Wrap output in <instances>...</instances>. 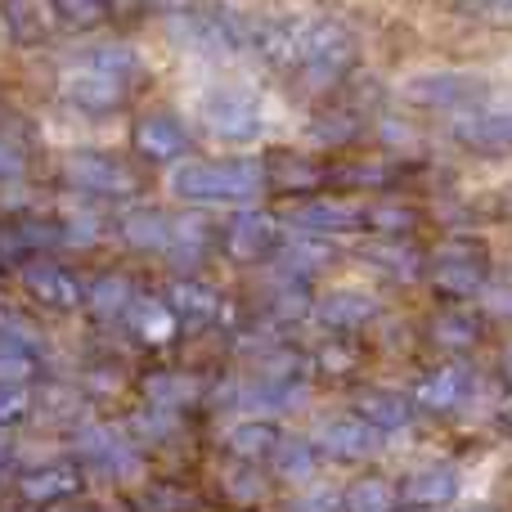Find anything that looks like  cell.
<instances>
[{
    "instance_id": "cell-30",
    "label": "cell",
    "mask_w": 512,
    "mask_h": 512,
    "mask_svg": "<svg viewBox=\"0 0 512 512\" xmlns=\"http://www.w3.org/2000/svg\"><path fill=\"white\" fill-rule=\"evenodd\" d=\"M126 324L135 328V337H140L144 346H167L176 342V315L167 310V301L162 297H135L131 310H126Z\"/></svg>"
},
{
    "instance_id": "cell-31",
    "label": "cell",
    "mask_w": 512,
    "mask_h": 512,
    "mask_svg": "<svg viewBox=\"0 0 512 512\" xmlns=\"http://www.w3.org/2000/svg\"><path fill=\"white\" fill-rule=\"evenodd\" d=\"M77 63H81V68L104 72V77H113V81H122V86H135V81L144 77L140 54H135L131 45H122V41H99V45H90V50H81Z\"/></svg>"
},
{
    "instance_id": "cell-10",
    "label": "cell",
    "mask_w": 512,
    "mask_h": 512,
    "mask_svg": "<svg viewBox=\"0 0 512 512\" xmlns=\"http://www.w3.org/2000/svg\"><path fill=\"white\" fill-rule=\"evenodd\" d=\"M162 301L176 315V328H185V333H203L225 315V297L198 274H176L167 283V292H162Z\"/></svg>"
},
{
    "instance_id": "cell-14",
    "label": "cell",
    "mask_w": 512,
    "mask_h": 512,
    "mask_svg": "<svg viewBox=\"0 0 512 512\" xmlns=\"http://www.w3.org/2000/svg\"><path fill=\"white\" fill-rule=\"evenodd\" d=\"M135 153H140L144 162H158V167H167V162H180L189 153V126L180 122L176 113H149L135 122Z\"/></svg>"
},
{
    "instance_id": "cell-37",
    "label": "cell",
    "mask_w": 512,
    "mask_h": 512,
    "mask_svg": "<svg viewBox=\"0 0 512 512\" xmlns=\"http://www.w3.org/2000/svg\"><path fill=\"white\" fill-rule=\"evenodd\" d=\"M207 243H212V225H207L203 216H171L167 256H176V261H198V256L207 252Z\"/></svg>"
},
{
    "instance_id": "cell-45",
    "label": "cell",
    "mask_w": 512,
    "mask_h": 512,
    "mask_svg": "<svg viewBox=\"0 0 512 512\" xmlns=\"http://www.w3.org/2000/svg\"><path fill=\"white\" fill-rule=\"evenodd\" d=\"M189 504H194V499L180 486H149L140 495V512H185Z\"/></svg>"
},
{
    "instance_id": "cell-17",
    "label": "cell",
    "mask_w": 512,
    "mask_h": 512,
    "mask_svg": "<svg viewBox=\"0 0 512 512\" xmlns=\"http://www.w3.org/2000/svg\"><path fill=\"white\" fill-rule=\"evenodd\" d=\"M310 315H315L328 333L342 337V333H360V328L378 315V301H373V292H364V288H333V292L310 301Z\"/></svg>"
},
{
    "instance_id": "cell-46",
    "label": "cell",
    "mask_w": 512,
    "mask_h": 512,
    "mask_svg": "<svg viewBox=\"0 0 512 512\" xmlns=\"http://www.w3.org/2000/svg\"><path fill=\"white\" fill-rule=\"evenodd\" d=\"M59 230H63V239H72V243H95L99 239V216L95 212H72Z\"/></svg>"
},
{
    "instance_id": "cell-11",
    "label": "cell",
    "mask_w": 512,
    "mask_h": 512,
    "mask_svg": "<svg viewBox=\"0 0 512 512\" xmlns=\"http://www.w3.org/2000/svg\"><path fill=\"white\" fill-rule=\"evenodd\" d=\"M59 95L68 99L77 113L104 117V113H117V108L126 104L131 86H122V81L104 77V72H95V68H81V63H72V68L63 72V81H59Z\"/></svg>"
},
{
    "instance_id": "cell-38",
    "label": "cell",
    "mask_w": 512,
    "mask_h": 512,
    "mask_svg": "<svg viewBox=\"0 0 512 512\" xmlns=\"http://www.w3.org/2000/svg\"><path fill=\"white\" fill-rule=\"evenodd\" d=\"M369 261H378L387 274H396V279H418L423 274V256L409 248V239H378L369 248Z\"/></svg>"
},
{
    "instance_id": "cell-6",
    "label": "cell",
    "mask_w": 512,
    "mask_h": 512,
    "mask_svg": "<svg viewBox=\"0 0 512 512\" xmlns=\"http://www.w3.org/2000/svg\"><path fill=\"white\" fill-rule=\"evenodd\" d=\"M63 180H68L77 194H90V198H131V194H140V176H135L122 158L99 153V149L72 153V158L63 162Z\"/></svg>"
},
{
    "instance_id": "cell-52",
    "label": "cell",
    "mask_w": 512,
    "mask_h": 512,
    "mask_svg": "<svg viewBox=\"0 0 512 512\" xmlns=\"http://www.w3.org/2000/svg\"><path fill=\"white\" fill-rule=\"evenodd\" d=\"M292 512H337V495H306Z\"/></svg>"
},
{
    "instance_id": "cell-48",
    "label": "cell",
    "mask_w": 512,
    "mask_h": 512,
    "mask_svg": "<svg viewBox=\"0 0 512 512\" xmlns=\"http://www.w3.org/2000/svg\"><path fill=\"white\" fill-rule=\"evenodd\" d=\"M86 387L99 391V396H113V391H122V382H117V369H108V364H99V369L86 373Z\"/></svg>"
},
{
    "instance_id": "cell-12",
    "label": "cell",
    "mask_w": 512,
    "mask_h": 512,
    "mask_svg": "<svg viewBox=\"0 0 512 512\" xmlns=\"http://www.w3.org/2000/svg\"><path fill=\"white\" fill-rule=\"evenodd\" d=\"M279 243H283V221L270 212H256V207H243V212L225 225V248L243 265H256V261H265V256H274Z\"/></svg>"
},
{
    "instance_id": "cell-39",
    "label": "cell",
    "mask_w": 512,
    "mask_h": 512,
    "mask_svg": "<svg viewBox=\"0 0 512 512\" xmlns=\"http://www.w3.org/2000/svg\"><path fill=\"white\" fill-rule=\"evenodd\" d=\"M221 490H225V499H230V504H239V508L261 504V499H265V472H261V463H234V468L225 472Z\"/></svg>"
},
{
    "instance_id": "cell-2",
    "label": "cell",
    "mask_w": 512,
    "mask_h": 512,
    "mask_svg": "<svg viewBox=\"0 0 512 512\" xmlns=\"http://www.w3.org/2000/svg\"><path fill=\"white\" fill-rule=\"evenodd\" d=\"M355 63V36L337 18H292V72L306 86H337Z\"/></svg>"
},
{
    "instance_id": "cell-28",
    "label": "cell",
    "mask_w": 512,
    "mask_h": 512,
    "mask_svg": "<svg viewBox=\"0 0 512 512\" xmlns=\"http://www.w3.org/2000/svg\"><path fill=\"white\" fill-rule=\"evenodd\" d=\"M265 167V189H279V194H315L328 180V171H319L315 162L297 158V153H279V158L261 162Z\"/></svg>"
},
{
    "instance_id": "cell-44",
    "label": "cell",
    "mask_w": 512,
    "mask_h": 512,
    "mask_svg": "<svg viewBox=\"0 0 512 512\" xmlns=\"http://www.w3.org/2000/svg\"><path fill=\"white\" fill-rule=\"evenodd\" d=\"M50 9H54V18L68 27H99L108 18L104 0H50Z\"/></svg>"
},
{
    "instance_id": "cell-26",
    "label": "cell",
    "mask_w": 512,
    "mask_h": 512,
    "mask_svg": "<svg viewBox=\"0 0 512 512\" xmlns=\"http://www.w3.org/2000/svg\"><path fill=\"white\" fill-rule=\"evenodd\" d=\"M41 378V351L23 324L0 328V382H32Z\"/></svg>"
},
{
    "instance_id": "cell-21",
    "label": "cell",
    "mask_w": 512,
    "mask_h": 512,
    "mask_svg": "<svg viewBox=\"0 0 512 512\" xmlns=\"http://www.w3.org/2000/svg\"><path fill=\"white\" fill-rule=\"evenodd\" d=\"M292 230L297 234H315V239H333V234H351L360 230V207L346 198H310L306 207L292 212Z\"/></svg>"
},
{
    "instance_id": "cell-55",
    "label": "cell",
    "mask_w": 512,
    "mask_h": 512,
    "mask_svg": "<svg viewBox=\"0 0 512 512\" xmlns=\"http://www.w3.org/2000/svg\"><path fill=\"white\" fill-rule=\"evenodd\" d=\"M68 512H95V508H68Z\"/></svg>"
},
{
    "instance_id": "cell-42",
    "label": "cell",
    "mask_w": 512,
    "mask_h": 512,
    "mask_svg": "<svg viewBox=\"0 0 512 512\" xmlns=\"http://www.w3.org/2000/svg\"><path fill=\"white\" fill-rule=\"evenodd\" d=\"M36 409V396H32V382H0V427H14V423H27Z\"/></svg>"
},
{
    "instance_id": "cell-35",
    "label": "cell",
    "mask_w": 512,
    "mask_h": 512,
    "mask_svg": "<svg viewBox=\"0 0 512 512\" xmlns=\"http://www.w3.org/2000/svg\"><path fill=\"white\" fill-rule=\"evenodd\" d=\"M265 463H274V472H279L288 486H301V481H310L319 472V450L310 441H288V436H283Z\"/></svg>"
},
{
    "instance_id": "cell-25",
    "label": "cell",
    "mask_w": 512,
    "mask_h": 512,
    "mask_svg": "<svg viewBox=\"0 0 512 512\" xmlns=\"http://www.w3.org/2000/svg\"><path fill=\"white\" fill-rule=\"evenodd\" d=\"M283 441V432L270 423V418H243L225 432V454L234 463H265L274 454V445Z\"/></svg>"
},
{
    "instance_id": "cell-23",
    "label": "cell",
    "mask_w": 512,
    "mask_h": 512,
    "mask_svg": "<svg viewBox=\"0 0 512 512\" xmlns=\"http://www.w3.org/2000/svg\"><path fill=\"white\" fill-rule=\"evenodd\" d=\"M306 400V382L301 378H248V387L239 391V405L248 414H288L292 405Z\"/></svg>"
},
{
    "instance_id": "cell-22",
    "label": "cell",
    "mask_w": 512,
    "mask_h": 512,
    "mask_svg": "<svg viewBox=\"0 0 512 512\" xmlns=\"http://www.w3.org/2000/svg\"><path fill=\"white\" fill-rule=\"evenodd\" d=\"M414 414L418 409L409 405L405 391L369 387V391H360V400H355V418H364L373 432H405V427L414 423Z\"/></svg>"
},
{
    "instance_id": "cell-47",
    "label": "cell",
    "mask_w": 512,
    "mask_h": 512,
    "mask_svg": "<svg viewBox=\"0 0 512 512\" xmlns=\"http://www.w3.org/2000/svg\"><path fill=\"white\" fill-rule=\"evenodd\" d=\"M333 180H342V185L373 189V185H387V180H391V171H387V167H342Z\"/></svg>"
},
{
    "instance_id": "cell-1",
    "label": "cell",
    "mask_w": 512,
    "mask_h": 512,
    "mask_svg": "<svg viewBox=\"0 0 512 512\" xmlns=\"http://www.w3.org/2000/svg\"><path fill=\"white\" fill-rule=\"evenodd\" d=\"M171 194L198 207H256L265 198V167L256 158L185 162L171 171Z\"/></svg>"
},
{
    "instance_id": "cell-40",
    "label": "cell",
    "mask_w": 512,
    "mask_h": 512,
    "mask_svg": "<svg viewBox=\"0 0 512 512\" xmlns=\"http://www.w3.org/2000/svg\"><path fill=\"white\" fill-rule=\"evenodd\" d=\"M355 135H360V117L351 113V108H328V113H319L315 122H310V140L315 144H351Z\"/></svg>"
},
{
    "instance_id": "cell-13",
    "label": "cell",
    "mask_w": 512,
    "mask_h": 512,
    "mask_svg": "<svg viewBox=\"0 0 512 512\" xmlns=\"http://www.w3.org/2000/svg\"><path fill=\"white\" fill-rule=\"evenodd\" d=\"M81 486H86V472H81L77 463H68V459L41 463V468H27V472H18V481H14L18 499H23V504H32V508L63 504V499L81 495Z\"/></svg>"
},
{
    "instance_id": "cell-32",
    "label": "cell",
    "mask_w": 512,
    "mask_h": 512,
    "mask_svg": "<svg viewBox=\"0 0 512 512\" xmlns=\"http://www.w3.org/2000/svg\"><path fill=\"white\" fill-rule=\"evenodd\" d=\"M360 230H369L373 239H409L418 230V212L400 198H378V203L360 207Z\"/></svg>"
},
{
    "instance_id": "cell-41",
    "label": "cell",
    "mask_w": 512,
    "mask_h": 512,
    "mask_svg": "<svg viewBox=\"0 0 512 512\" xmlns=\"http://www.w3.org/2000/svg\"><path fill=\"white\" fill-rule=\"evenodd\" d=\"M131 432L144 436V441H171V436L180 432V414H176V409L144 405L140 414H131Z\"/></svg>"
},
{
    "instance_id": "cell-16",
    "label": "cell",
    "mask_w": 512,
    "mask_h": 512,
    "mask_svg": "<svg viewBox=\"0 0 512 512\" xmlns=\"http://www.w3.org/2000/svg\"><path fill=\"white\" fill-rule=\"evenodd\" d=\"M378 436L382 432H373L364 418L351 414V418H328V423H319V432L310 445L337 463H360V459H373V454H378Z\"/></svg>"
},
{
    "instance_id": "cell-49",
    "label": "cell",
    "mask_w": 512,
    "mask_h": 512,
    "mask_svg": "<svg viewBox=\"0 0 512 512\" xmlns=\"http://www.w3.org/2000/svg\"><path fill=\"white\" fill-rule=\"evenodd\" d=\"M23 171H27L23 167V153H18L9 140H0V180H18Z\"/></svg>"
},
{
    "instance_id": "cell-20",
    "label": "cell",
    "mask_w": 512,
    "mask_h": 512,
    "mask_svg": "<svg viewBox=\"0 0 512 512\" xmlns=\"http://www.w3.org/2000/svg\"><path fill=\"white\" fill-rule=\"evenodd\" d=\"M396 490H400V504H409V508H423V512L450 508L459 499V472L450 463H427V468L409 472L405 486H396Z\"/></svg>"
},
{
    "instance_id": "cell-8",
    "label": "cell",
    "mask_w": 512,
    "mask_h": 512,
    "mask_svg": "<svg viewBox=\"0 0 512 512\" xmlns=\"http://www.w3.org/2000/svg\"><path fill=\"white\" fill-rule=\"evenodd\" d=\"M481 81L468 77V72H414L405 77L400 95L414 108H432V113H463V108L481 104Z\"/></svg>"
},
{
    "instance_id": "cell-27",
    "label": "cell",
    "mask_w": 512,
    "mask_h": 512,
    "mask_svg": "<svg viewBox=\"0 0 512 512\" xmlns=\"http://www.w3.org/2000/svg\"><path fill=\"white\" fill-rule=\"evenodd\" d=\"M117 234L131 252H167L171 248V216L158 207H135L117 221Z\"/></svg>"
},
{
    "instance_id": "cell-5",
    "label": "cell",
    "mask_w": 512,
    "mask_h": 512,
    "mask_svg": "<svg viewBox=\"0 0 512 512\" xmlns=\"http://www.w3.org/2000/svg\"><path fill=\"white\" fill-rule=\"evenodd\" d=\"M198 117H203V126L216 140H230V144L261 140V126H265V113H261V104H256V95H248V90H239V86L212 90V95L203 99V108H198Z\"/></svg>"
},
{
    "instance_id": "cell-56",
    "label": "cell",
    "mask_w": 512,
    "mask_h": 512,
    "mask_svg": "<svg viewBox=\"0 0 512 512\" xmlns=\"http://www.w3.org/2000/svg\"><path fill=\"white\" fill-rule=\"evenodd\" d=\"M477 512H490V508H477Z\"/></svg>"
},
{
    "instance_id": "cell-3",
    "label": "cell",
    "mask_w": 512,
    "mask_h": 512,
    "mask_svg": "<svg viewBox=\"0 0 512 512\" xmlns=\"http://www.w3.org/2000/svg\"><path fill=\"white\" fill-rule=\"evenodd\" d=\"M171 36H176L189 54H207V59H225V54L252 50V23L221 5H198V9H189V14H176L171 18Z\"/></svg>"
},
{
    "instance_id": "cell-33",
    "label": "cell",
    "mask_w": 512,
    "mask_h": 512,
    "mask_svg": "<svg viewBox=\"0 0 512 512\" xmlns=\"http://www.w3.org/2000/svg\"><path fill=\"white\" fill-rule=\"evenodd\" d=\"M400 490L387 477H360L337 495V512H396Z\"/></svg>"
},
{
    "instance_id": "cell-50",
    "label": "cell",
    "mask_w": 512,
    "mask_h": 512,
    "mask_svg": "<svg viewBox=\"0 0 512 512\" xmlns=\"http://www.w3.org/2000/svg\"><path fill=\"white\" fill-rule=\"evenodd\" d=\"M108 18H140L149 14V0H104Z\"/></svg>"
},
{
    "instance_id": "cell-15",
    "label": "cell",
    "mask_w": 512,
    "mask_h": 512,
    "mask_svg": "<svg viewBox=\"0 0 512 512\" xmlns=\"http://www.w3.org/2000/svg\"><path fill=\"white\" fill-rule=\"evenodd\" d=\"M468 391H472V373L463 364H441V369H427L414 382L409 405L423 409V414H454L468 400Z\"/></svg>"
},
{
    "instance_id": "cell-36",
    "label": "cell",
    "mask_w": 512,
    "mask_h": 512,
    "mask_svg": "<svg viewBox=\"0 0 512 512\" xmlns=\"http://www.w3.org/2000/svg\"><path fill=\"white\" fill-rule=\"evenodd\" d=\"M427 337H432V346H441V351L463 355L481 342V324L472 315H463V310H445V315L432 319V333Z\"/></svg>"
},
{
    "instance_id": "cell-7",
    "label": "cell",
    "mask_w": 512,
    "mask_h": 512,
    "mask_svg": "<svg viewBox=\"0 0 512 512\" xmlns=\"http://www.w3.org/2000/svg\"><path fill=\"white\" fill-rule=\"evenodd\" d=\"M427 265V279L436 283L441 297H481L490 288V265H486V252L472 248V243H450L441 248Z\"/></svg>"
},
{
    "instance_id": "cell-53",
    "label": "cell",
    "mask_w": 512,
    "mask_h": 512,
    "mask_svg": "<svg viewBox=\"0 0 512 512\" xmlns=\"http://www.w3.org/2000/svg\"><path fill=\"white\" fill-rule=\"evenodd\" d=\"M9 459H14V445H9V432H5V427H0V468H5Z\"/></svg>"
},
{
    "instance_id": "cell-18",
    "label": "cell",
    "mask_w": 512,
    "mask_h": 512,
    "mask_svg": "<svg viewBox=\"0 0 512 512\" xmlns=\"http://www.w3.org/2000/svg\"><path fill=\"white\" fill-rule=\"evenodd\" d=\"M337 261L333 239H315V234H283V243L274 248V265L283 270V279L306 283L315 274H324Z\"/></svg>"
},
{
    "instance_id": "cell-54",
    "label": "cell",
    "mask_w": 512,
    "mask_h": 512,
    "mask_svg": "<svg viewBox=\"0 0 512 512\" xmlns=\"http://www.w3.org/2000/svg\"><path fill=\"white\" fill-rule=\"evenodd\" d=\"M504 5H508V0H472V9H481V14H486V9H495V14H504Z\"/></svg>"
},
{
    "instance_id": "cell-43",
    "label": "cell",
    "mask_w": 512,
    "mask_h": 512,
    "mask_svg": "<svg viewBox=\"0 0 512 512\" xmlns=\"http://www.w3.org/2000/svg\"><path fill=\"white\" fill-rule=\"evenodd\" d=\"M315 369L324 378H346L360 369V351H355V342H324L315 351Z\"/></svg>"
},
{
    "instance_id": "cell-51",
    "label": "cell",
    "mask_w": 512,
    "mask_h": 512,
    "mask_svg": "<svg viewBox=\"0 0 512 512\" xmlns=\"http://www.w3.org/2000/svg\"><path fill=\"white\" fill-rule=\"evenodd\" d=\"M203 0H149V14H167V18H176V14H189V9H198Z\"/></svg>"
},
{
    "instance_id": "cell-4",
    "label": "cell",
    "mask_w": 512,
    "mask_h": 512,
    "mask_svg": "<svg viewBox=\"0 0 512 512\" xmlns=\"http://www.w3.org/2000/svg\"><path fill=\"white\" fill-rule=\"evenodd\" d=\"M72 445L86 459V468H95L108 481H135L144 472V454L135 445V436H126L113 423H81L72 432Z\"/></svg>"
},
{
    "instance_id": "cell-34",
    "label": "cell",
    "mask_w": 512,
    "mask_h": 512,
    "mask_svg": "<svg viewBox=\"0 0 512 512\" xmlns=\"http://www.w3.org/2000/svg\"><path fill=\"white\" fill-rule=\"evenodd\" d=\"M0 18L14 45H41L50 32V14L36 0H0Z\"/></svg>"
},
{
    "instance_id": "cell-19",
    "label": "cell",
    "mask_w": 512,
    "mask_h": 512,
    "mask_svg": "<svg viewBox=\"0 0 512 512\" xmlns=\"http://www.w3.org/2000/svg\"><path fill=\"white\" fill-rule=\"evenodd\" d=\"M454 140L463 144V149L481 153V158H499V153L508 149V117L504 108H463V113H454Z\"/></svg>"
},
{
    "instance_id": "cell-9",
    "label": "cell",
    "mask_w": 512,
    "mask_h": 512,
    "mask_svg": "<svg viewBox=\"0 0 512 512\" xmlns=\"http://www.w3.org/2000/svg\"><path fill=\"white\" fill-rule=\"evenodd\" d=\"M18 283H23L27 297H32L36 306H45V310H59V315L81 310V288H86V283H81L77 274H72L68 265H59V261L27 256L23 270H18Z\"/></svg>"
},
{
    "instance_id": "cell-29",
    "label": "cell",
    "mask_w": 512,
    "mask_h": 512,
    "mask_svg": "<svg viewBox=\"0 0 512 512\" xmlns=\"http://www.w3.org/2000/svg\"><path fill=\"white\" fill-rule=\"evenodd\" d=\"M203 396V382L194 373H180V369H158L144 378V405H158V409H189L194 400Z\"/></svg>"
},
{
    "instance_id": "cell-24",
    "label": "cell",
    "mask_w": 512,
    "mask_h": 512,
    "mask_svg": "<svg viewBox=\"0 0 512 512\" xmlns=\"http://www.w3.org/2000/svg\"><path fill=\"white\" fill-rule=\"evenodd\" d=\"M135 297H140L135 283L126 279V274H117V270L95 274V279L81 288V306H86L95 319H126V310H131Z\"/></svg>"
}]
</instances>
